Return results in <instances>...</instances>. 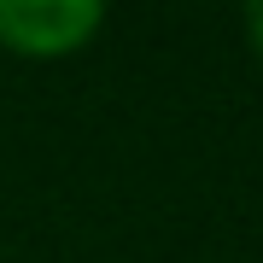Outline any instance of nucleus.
<instances>
[{
  "label": "nucleus",
  "instance_id": "nucleus-1",
  "mask_svg": "<svg viewBox=\"0 0 263 263\" xmlns=\"http://www.w3.org/2000/svg\"><path fill=\"white\" fill-rule=\"evenodd\" d=\"M105 6L94 0H0V47L24 59H65L100 35Z\"/></svg>",
  "mask_w": 263,
  "mask_h": 263
},
{
  "label": "nucleus",
  "instance_id": "nucleus-2",
  "mask_svg": "<svg viewBox=\"0 0 263 263\" xmlns=\"http://www.w3.org/2000/svg\"><path fill=\"white\" fill-rule=\"evenodd\" d=\"M246 35H252V53L263 59V0H257L252 12H246Z\"/></svg>",
  "mask_w": 263,
  "mask_h": 263
}]
</instances>
